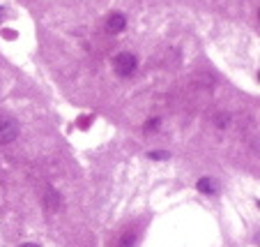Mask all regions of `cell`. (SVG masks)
Wrapping results in <instances>:
<instances>
[{"instance_id": "obj_4", "label": "cell", "mask_w": 260, "mask_h": 247, "mask_svg": "<svg viewBox=\"0 0 260 247\" xmlns=\"http://www.w3.org/2000/svg\"><path fill=\"white\" fill-rule=\"evenodd\" d=\"M60 201H62V199H60V194L55 192L53 187L46 189V197H44V206H46V210H51V213H53V210H58V208H60Z\"/></svg>"}, {"instance_id": "obj_3", "label": "cell", "mask_w": 260, "mask_h": 247, "mask_svg": "<svg viewBox=\"0 0 260 247\" xmlns=\"http://www.w3.org/2000/svg\"><path fill=\"white\" fill-rule=\"evenodd\" d=\"M19 136V125L14 120H5V123H0V144H12L14 139Z\"/></svg>"}, {"instance_id": "obj_8", "label": "cell", "mask_w": 260, "mask_h": 247, "mask_svg": "<svg viewBox=\"0 0 260 247\" xmlns=\"http://www.w3.org/2000/svg\"><path fill=\"white\" fill-rule=\"evenodd\" d=\"M152 159H168V153H150Z\"/></svg>"}, {"instance_id": "obj_7", "label": "cell", "mask_w": 260, "mask_h": 247, "mask_svg": "<svg viewBox=\"0 0 260 247\" xmlns=\"http://www.w3.org/2000/svg\"><path fill=\"white\" fill-rule=\"evenodd\" d=\"M159 125H161V120H159V118H150V120L145 123V132H154Z\"/></svg>"}, {"instance_id": "obj_9", "label": "cell", "mask_w": 260, "mask_h": 247, "mask_svg": "<svg viewBox=\"0 0 260 247\" xmlns=\"http://www.w3.org/2000/svg\"><path fill=\"white\" fill-rule=\"evenodd\" d=\"M19 247H40V245H35V242H25V245H19Z\"/></svg>"}, {"instance_id": "obj_2", "label": "cell", "mask_w": 260, "mask_h": 247, "mask_svg": "<svg viewBox=\"0 0 260 247\" xmlns=\"http://www.w3.org/2000/svg\"><path fill=\"white\" fill-rule=\"evenodd\" d=\"M124 28H127V16L124 14H120V12H111V14L106 16V30L111 35L122 33Z\"/></svg>"}, {"instance_id": "obj_1", "label": "cell", "mask_w": 260, "mask_h": 247, "mask_svg": "<svg viewBox=\"0 0 260 247\" xmlns=\"http://www.w3.org/2000/svg\"><path fill=\"white\" fill-rule=\"evenodd\" d=\"M136 65H138L136 56L129 53V51H124V53H118V56H115V60H113V67H115V72H118L120 76H129V74H134Z\"/></svg>"}, {"instance_id": "obj_6", "label": "cell", "mask_w": 260, "mask_h": 247, "mask_svg": "<svg viewBox=\"0 0 260 247\" xmlns=\"http://www.w3.org/2000/svg\"><path fill=\"white\" fill-rule=\"evenodd\" d=\"M134 245H136V236L134 233H124L120 238V247H134Z\"/></svg>"}, {"instance_id": "obj_5", "label": "cell", "mask_w": 260, "mask_h": 247, "mask_svg": "<svg viewBox=\"0 0 260 247\" xmlns=\"http://www.w3.org/2000/svg\"><path fill=\"white\" fill-rule=\"evenodd\" d=\"M196 187L201 189L203 194H212V192H214V183H212L210 178H201V180H198V185H196Z\"/></svg>"}]
</instances>
